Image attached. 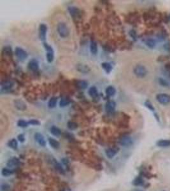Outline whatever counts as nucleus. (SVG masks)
<instances>
[{
  "label": "nucleus",
  "mask_w": 170,
  "mask_h": 191,
  "mask_svg": "<svg viewBox=\"0 0 170 191\" xmlns=\"http://www.w3.org/2000/svg\"><path fill=\"white\" fill-rule=\"evenodd\" d=\"M133 73L138 78H145L148 74L147 68L142 65H137L133 69Z\"/></svg>",
  "instance_id": "f257e3e1"
},
{
  "label": "nucleus",
  "mask_w": 170,
  "mask_h": 191,
  "mask_svg": "<svg viewBox=\"0 0 170 191\" xmlns=\"http://www.w3.org/2000/svg\"><path fill=\"white\" fill-rule=\"evenodd\" d=\"M57 30L59 36L62 38H67L70 35V29L65 22H59L57 26Z\"/></svg>",
  "instance_id": "f03ea898"
},
{
  "label": "nucleus",
  "mask_w": 170,
  "mask_h": 191,
  "mask_svg": "<svg viewBox=\"0 0 170 191\" xmlns=\"http://www.w3.org/2000/svg\"><path fill=\"white\" fill-rule=\"evenodd\" d=\"M156 99L162 105L170 103V95L166 93H159L156 95Z\"/></svg>",
  "instance_id": "7ed1b4c3"
},
{
  "label": "nucleus",
  "mask_w": 170,
  "mask_h": 191,
  "mask_svg": "<svg viewBox=\"0 0 170 191\" xmlns=\"http://www.w3.org/2000/svg\"><path fill=\"white\" fill-rule=\"evenodd\" d=\"M119 143L124 147H129L133 144V140L131 136L125 135L119 139Z\"/></svg>",
  "instance_id": "20e7f679"
},
{
  "label": "nucleus",
  "mask_w": 170,
  "mask_h": 191,
  "mask_svg": "<svg viewBox=\"0 0 170 191\" xmlns=\"http://www.w3.org/2000/svg\"><path fill=\"white\" fill-rule=\"evenodd\" d=\"M44 47L47 50V59L48 62H52L54 58V52L51 46L48 45L46 43H44Z\"/></svg>",
  "instance_id": "39448f33"
},
{
  "label": "nucleus",
  "mask_w": 170,
  "mask_h": 191,
  "mask_svg": "<svg viewBox=\"0 0 170 191\" xmlns=\"http://www.w3.org/2000/svg\"><path fill=\"white\" fill-rule=\"evenodd\" d=\"M15 54L17 58L21 61L24 60L28 57L27 52L21 47H16L15 50Z\"/></svg>",
  "instance_id": "423d86ee"
},
{
  "label": "nucleus",
  "mask_w": 170,
  "mask_h": 191,
  "mask_svg": "<svg viewBox=\"0 0 170 191\" xmlns=\"http://www.w3.org/2000/svg\"><path fill=\"white\" fill-rule=\"evenodd\" d=\"M47 31V26L44 24H41L39 26V37L40 40L44 41L45 40Z\"/></svg>",
  "instance_id": "0eeeda50"
},
{
  "label": "nucleus",
  "mask_w": 170,
  "mask_h": 191,
  "mask_svg": "<svg viewBox=\"0 0 170 191\" xmlns=\"http://www.w3.org/2000/svg\"><path fill=\"white\" fill-rule=\"evenodd\" d=\"M14 105L15 108L18 110L24 111L26 110L27 108L26 104L24 103L22 100L21 99H16L14 101Z\"/></svg>",
  "instance_id": "6e6552de"
},
{
  "label": "nucleus",
  "mask_w": 170,
  "mask_h": 191,
  "mask_svg": "<svg viewBox=\"0 0 170 191\" xmlns=\"http://www.w3.org/2000/svg\"><path fill=\"white\" fill-rule=\"evenodd\" d=\"M35 139L40 145L44 146L46 145V141L44 136L40 132H36L35 135Z\"/></svg>",
  "instance_id": "1a4fd4ad"
},
{
  "label": "nucleus",
  "mask_w": 170,
  "mask_h": 191,
  "mask_svg": "<svg viewBox=\"0 0 170 191\" xmlns=\"http://www.w3.org/2000/svg\"><path fill=\"white\" fill-rule=\"evenodd\" d=\"M156 145L159 147L165 148L170 146V139H161L156 142Z\"/></svg>",
  "instance_id": "9d476101"
},
{
  "label": "nucleus",
  "mask_w": 170,
  "mask_h": 191,
  "mask_svg": "<svg viewBox=\"0 0 170 191\" xmlns=\"http://www.w3.org/2000/svg\"><path fill=\"white\" fill-rule=\"evenodd\" d=\"M28 68L31 71H37L39 68V63L36 59L31 60L28 63Z\"/></svg>",
  "instance_id": "9b49d317"
},
{
  "label": "nucleus",
  "mask_w": 170,
  "mask_h": 191,
  "mask_svg": "<svg viewBox=\"0 0 170 191\" xmlns=\"http://www.w3.org/2000/svg\"><path fill=\"white\" fill-rule=\"evenodd\" d=\"M115 106H116L115 102L113 101H110L107 102V103H106L105 110L107 112L112 113L115 110Z\"/></svg>",
  "instance_id": "f8f14e48"
},
{
  "label": "nucleus",
  "mask_w": 170,
  "mask_h": 191,
  "mask_svg": "<svg viewBox=\"0 0 170 191\" xmlns=\"http://www.w3.org/2000/svg\"><path fill=\"white\" fill-rule=\"evenodd\" d=\"M69 12H70V15L73 17V18H77L80 15V10L77 7H75V6H70V7L68 8Z\"/></svg>",
  "instance_id": "ddd939ff"
},
{
  "label": "nucleus",
  "mask_w": 170,
  "mask_h": 191,
  "mask_svg": "<svg viewBox=\"0 0 170 191\" xmlns=\"http://www.w3.org/2000/svg\"><path fill=\"white\" fill-rule=\"evenodd\" d=\"M145 43L150 49H154L156 46L157 42L155 39L152 38H148L145 40Z\"/></svg>",
  "instance_id": "4468645a"
},
{
  "label": "nucleus",
  "mask_w": 170,
  "mask_h": 191,
  "mask_svg": "<svg viewBox=\"0 0 170 191\" xmlns=\"http://www.w3.org/2000/svg\"><path fill=\"white\" fill-rule=\"evenodd\" d=\"M77 69L78 72L82 73H87L88 72H90V68L87 65H83V64H79V65H78L77 66Z\"/></svg>",
  "instance_id": "2eb2a0df"
},
{
  "label": "nucleus",
  "mask_w": 170,
  "mask_h": 191,
  "mask_svg": "<svg viewBox=\"0 0 170 191\" xmlns=\"http://www.w3.org/2000/svg\"><path fill=\"white\" fill-rule=\"evenodd\" d=\"M18 164H19V160L17 157H13L10 159L7 164L9 168H14L18 166Z\"/></svg>",
  "instance_id": "dca6fc26"
},
{
  "label": "nucleus",
  "mask_w": 170,
  "mask_h": 191,
  "mask_svg": "<svg viewBox=\"0 0 170 191\" xmlns=\"http://www.w3.org/2000/svg\"><path fill=\"white\" fill-rule=\"evenodd\" d=\"M14 84L11 82H5L2 83V91H8L13 87Z\"/></svg>",
  "instance_id": "f3484780"
},
{
  "label": "nucleus",
  "mask_w": 170,
  "mask_h": 191,
  "mask_svg": "<svg viewBox=\"0 0 170 191\" xmlns=\"http://www.w3.org/2000/svg\"><path fill=\"white\" fill-rule=\"evenodd\" d=\"M48 143H49V145H50V146H52V147L54 149H58L60 146L59 142L57 141L56 139L52 138H50L48 139Z\"/></svg>",
  "instance_id": "a211bd4d"
},
{
  "label": "nucleus",
  "mask_w": 170,
  "mask_h": 191,
  "mask_svg": "<svg viewBox=\"0 0 170 191\" xmlns=\"http://www.w3.org/2000/svg\"><path fill=\"white\" fill-rule=\"evenodd\" d=\"M105 154L107 157H108L109 159H112L116 155L117 150L114 149H108L106 150Z\"/></svg>",
  "instance_id": "6ab92c4d"
},
{
  "label": "nucleus",
  "mask_w": 170,
  "mask_h": 191,
  "mask_svg": "<svg viewBox=\"0 0 170 191\" xmlns=\"http://www.w3.org/2000/svg\"><path fill=\"white\" fill-rule=\"evenodd\" d=\"M90 50H91V52L94 55H96L98 53V45L95 41L92 40L91 42Z\"/></svg>",
  "instance_id": "aec40b11"
},
{
  "label": "nucleus",
  "mask_w": 170,
  "mask_h": 191,
  "mask_svg": "<svg viewBox=\"0 0 170 191\" xmlns=\"http://www.w3.org/2000/svg\"><path fill=\"white\" fill-rule=\"evenodd\" d=\"M116 93V90L114 87L108 86L106 89V94L108 96H113Z\"/></svg>",
  "instance_id": "412c9836"
},
{
  "label": "nucleus",
  "mask_w": 170,
  "mask_h": 191,
  "mask_svg": "<svg viewBox=\"0 0 170 191\" xmlns=\"http://www.w3.org/2000/svg\"><path fill=\"white\" fill-rule=\"evenodd\" d=\"M88 93H89V96L92 98H96L98 94V92L97 90V88L94 86H92L91 87H90V89H89V91H88Z\"/></svg>",
  "instance_id": "4be33fe9"
},
{
  "label": "nucleus",
  "mask_w": 170,
  "mask_h": 191,
  "mask_svg": "<svg viewBox=\"0 0 170 191\" xmlns=\"http://www.w3.org/2000/svg\"><path fill=\"white\" fill-rule=\"evenodd\" d=\"M102 66L104 69L106 73H110L112 70V66L108 62H103L102 63Z\"/></svg>",
  "instance_id": "5701e85b"
},
{
  "label": "nucleus",
  "mask_w": 170,
  "mask_h": 191,
  "mask_svg": "<svg viewBox=\"0 0 170 191\" xmlns=\"http://www.w3.org/2000/svg\"><path fill=\"white\" fill-rule=\"evenodd\" d=\"M50 132L55 136H59L61 134V131L59 128L56 126H52L50 129Z\"/></svg>",
  "instance_id": "b1692460"
},
{
  "label": "nucleus",
  "mask_w": 170,
  "mask_h": 191,
  "mask_svg": "<svg viewBox=\"0 0 170 191\" xmlns=\"http://www.w3.org/2000/svg\"><path fill=\"white\" fill-rule=\"evenodd\" d=\"M77 85L80 89H85L87 87L88 84L85 80H79L77 82Z\"/></svg>",
  "instance_id": "393cba45"
},
{
  "label": "nucleus",
  "mask_w": 170,
  "mask_h": 191,
  "mask_svg": "<svg viewBox=\"0 0 170 191\" xmlns=\"http://www.w3.org/2000/svg\"><path fill=\"white\" fill-rule=\"evenodd\" d=\"M14 173V171L8 168H3L2 171V174L4 176H9Z\"/></svg>",
  "instance_id": "a878e982"
},
{
  "label": "nucleus",
  "mask_w": 170,
  "mask_h": 191,
  "mask_svg": "<svg viewBox=\"0 0 170 191\" xmlns=\"http://www.w3.org/2000/svg\"><path fill=\"white\" fill-rule=\"evenodd\" d=\"M57 98L55 97H52L50 99L48 103V106L50 108H53L56 106L57 104Z\"/></svg>",
  "instance_id": "bb28decb"
},
{
  "label": "nucleus",
  "mask_w": 170,
  "mask_h": 191,
  "mask_svg": "<svg viewBox=\"0 0 170 191\" xmlns=\"http://www.w3.org/2000/svg\"><path fill=\"white\" fill-rule=\"evenodd\" d=\"M8 145H9V146H10L12 149H13L14 150L17 149V146H18V142L17 141V139H15L14 138L11 139L10 141L8 142Z\"/></svg>",
  "instance_id": "cd10ccee"
},
{
  "label": "nucleus",
  "mask_w": 170,
  "mask_h": 191,
  "mask_svg": "<svg viewBox=\"0 0 170 191\" xmlns=\"http://www.w3.org/2000/svg\"><path fill=\"white\" fill-rule=\"evenodd\" d=\"M144 105L145 106L148 110H150V111H152V112H154L155 111V108L154 106H153L152 103H151V102L148 100H147L146 101H145L144 103Z\"/></svg>",
  "instance_id": "c85d7f7f"
},
{
  "label": "nucleus",
  "mask_w": 170,
  "mask_h": 191,
  "mask_svg": "<svg viewBox=\"0 0 170 191\" xmlns=\"http://www.w3.org/2000/svg\"><path fill=\"white\" fill-rule=\"evenodd\" d=\"M67 126L71 130H75L77 128V124L75 123V122H73V121H70L68 122L67 124Z\"/></svg>",
  "instance_id": "c756f323"
},
{
  "label": "nucleus",
  "mask_w": 170,
  "mask_h": 191,
  "mask_svg": "<svg viewBox=\"0 0 170 191\" xmlns=\"http://www.w3.org/2000/svg\"><path fill=\"white\" fill-rule=\"evenodd\" d=\"M54 166H55V168H56L57 169H58V170L60 172V173H64V172H65L64 169H63V168H62V167L61 166V165L60 163H59L58 161H56L55 160H54Z\"/></svg>",
  "instance_id": "7c9ffc66"
},
{
  "label": "nucleus",
  "mask_w": 170,
  "mask_h": 191,
  "mask_svg": "<svg viewBox=\"0 0 170 191\" xmlns=\"http://www.w3.org/2000/svg\"><path fill=\"white\" fill-rule=\"evenodd\" d=\"M70 101L68 99L66 98H63L62 99L60 102H59V106L61 107H65L66 106H68L69 104H70Z\"/></svg>",
  "instance_id": "2f4dec72"
},
{
  "label": "nucleus",
  "mask_w": 170,
  "mask_h": 191,
  "mask_svg": "<svg viewBox=\"0 0 170 191\" xmlns=\"http://www.w3.org/2000/svg\"><path fill=\"white\" fill-rule=\"evenodd\" d=\"M28 125H29L28 122H26V120H22V119L19 120L17 122V126L21 127H26L28 126Z\"/></svg>",
  "instance_id": "473e14b6"
},
{
  "label": "nucleus",
  "mask_w": 170,
  "mask_h": 191,
  "mask_svg": "<svg viewBox=\"0 0 170 191\" xmlns=\"http://www.w3.org/2000/svg\"><path fill=\"white\" fill-rule=\"evenodd\" d=\"M159 83L161 85H162L163 87H168L169 85V84L168 83V82L162 78L159 79Z\"/></svg>",
  "instance_id": "72a5a7b5"
},
{
  "label": "nucleus",
  "mask_w": 170,
  "mask_h": 191,
  "mask_svg": "<svg viewBox=\"0 0 170 191\" xmlns=\"http://www.w3.org/2000/svg\"><path fill=\"white\" fill-rule=\"evenodd\" d=\"M29 124L33 125V126H39L40 124V122L38 120L36 119H31L28 121Z\"/></svg>",
  "instance_id": "f704fd0d"
},
{
  "label": "nucleus",
  "mask_w": 170,
  "mask_h": 191,
  "mask_svg": "<svg viewBox=\"0 0 170 191\" xmlns=\"http://www.w3.org/2000/svg\"><path fill=\"white\" fill-rule=\"evenodd\" d=\"M142 183H143V180H142V178L140 177L136 178L133 182V183L135 185H136V186H140V185L142 184Z\"/></svg>",
  "instance_id": "c9c22d12"
},
{
  "label": "nucleus",
  "mask_w": 170,
  "mask_h": 191,
  "mask_svg": "<svg viewBox=\"0 0 170 191\" xmlns=\"http://www.w3.org/2000/svg\"><path fill=\"white\" fill-rule=\"evenodd\" d=\"M129 35H130V36H131L132 38H133V39H134L135 40H136V38H137V34H136V32L135 30H133V29L131 30V31H129Z\"/></svg>",
  "instance_id": "e433bc0d"
},
{
  "label": "nucleus",
  "mask_w": 170,
  "mask_h": 191,
  "mask_svg": "<svg viewBox=\"0 0 170 191\" xmlns=\"http://www.w3.org/2000/svg\"><path fill=\"white\" fill-rule=\"evenodd\" d=\"M10 189V186L8 184H3L1 186L2 191H8Z\"/></svg>",
  "instance_id": "4c0bfd02"
},
{
  "label": "nucleus",
  "mask_w": 170,
  "mask_h": 191,
  "mask_svg": "<svg viewBox=\"0 0 170 191\" xmlns=\"http://www.w3.org/2000/svg\"><path fill=\"white\" fill-rule=\"evenodd\" d=\"M3 51L5 52V54L7 55H11L12 54V50L10 47H5L3 49Z\"/></svg>",
  "instance_id": "58836bf2"
},
{
  "label": "nucleus",
  "mask_w": 170,
  "mask_h": 191,
  "mask_svg": "<svg viewBox=\"0 0 170 191\" xmlns=\"http://www.w3.org/2000/svg\"><path fill=\"white\" fill-rule=\"evenodd\" d=\"M165 69L166 70L167 73H168V76L170 77V62L166 64L165 66Z\"/></svg>",
  "instance_id": "ea45409f"
},
{
  "label": "nucleus",
  "mask_w": 170,
  "mask_h": 191,
  "mask_svg": "<svg viewBox=\"0 0 170 191\" xmlns=\"http://www.w3.org/2000/svg\"><path fill=\"white\" fill-rule=\"evenodd\" d=\"M17 138H18V140H19V142H21V143H22V142H24L25 141V136H24V135H23V134H21V135H18Z\"/></svg>",
  "instance_id": "a19ab883"
},
{
  "label": "nucleus",
  "mask_w": 170,
  "mask_h": 191,
  "mask_svg": "<svg viewBox=\"0 0 170 191\" xmlns=\"http://www.w3.org/2000/svg\"><path fill=\"white\" fill-rule=\"evenodd\" d=\"M167 17H168V22H169V21H170V14H169V15H168Z\"/></svg>",
  "instance_id": "79ce46f5"
}]
</instances>
